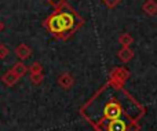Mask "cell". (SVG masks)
<instances>
[{
	"label": "cell",
	"mask_w": 157,
	"mask_h": 131,
	"mask_svg": "<svg viewBox=\"0 0 157 131\" xmlns=\"http://www.w3.org/2000/svg\"><path fill=\"white\" fill-rule=\"evenodd\" d=\"M50 33L61 40H68L84 25V19L66 2L55 7V11L43 22Z\"/></svg>",
	"instance_id": "obj_1"
},
{
	"label": "cell",
	"mask_w": 157,
	"mask_h": 131,
	"mask_svg": "<svg viewBox=\"0 0 157 131\" xmlns=\"http://www.w3.org/2000/svg\"><path fill=\"white\" fill-rule=\"evenodd\" d=\"M123 113V108L121 105L117 101H110L105 105L103 108V118L108 120H114V119H120Z\"/></svg>",
	"instance_id": "obj_2"
},
{
	"label": "cell",
	"mask_w": 157,
	"mask_h": 131,
	"mask_svg": "<svg viewBox=\"0 0 157 131\" xmlns=\"http://www.w3.org/2000/svg\"><path fill=\"white\" fill-rule=\"evenodd\" d=\"M117 58L124 64L130 62L134 58V50H131V47H121V48L117 51Z\"/></svg>",
	"instance_id": "obj_6"
},
{
	"label": "cell",
	"mask_w": 157,
	"mask_h": 131,
	"mask_svg": "<svg viewBox=\"0 0 157 131\" xmlns=\"http://www.w3.org/2000/svg\"><path fill=\"white\" fill-rule=\"evenodd\" d=\"M47 2H48L51 6H54V7H57L58 4H61V3H63V2H66V0H47Z\"/></svg>",
	"instance_id": "obj_16"
},
{
	"label": "cell",
	"mask_w": 157,
	"mask_h": 131,
	"mask_svg": "<svg viewBox=\"0 0 157 131\" xmlns=\"http://www.w3.org/2000/svg\"><path fill=\"white\" fill-rule=\"evenodd\" d=\"M117 41H119V44H121V47H130L131 44L134 43V37L131 36V33L124 32V33H121V35L119 36Z\"/></svg>",
	"instance_id": "obj_10"
},
{
	"label": "cell",
	"mask_w": 157,
	"mask_h": 131,
	"mask_svg": "<svg viewBox=\"0 0 157 131\" xmlns=\"http://www.w3.org/2000/svg\"><path fill=\"white\" fill-rule=\"evenodd\" d=\"M58 84H59L63 90H71L75 84V77L72 76L71 73L65 72V73H62L59 77H58Z\"/></svg>",
	"instance_id": "obj_4"
},
{
	"label": "cell",
	"mask_w": 157,
	"mask_h": 131,
	"mask_svg": "<svg viewBox=\"0 0 157 131\" xmlns=\"http://www.w3.org/2000/svg\"><path fill=\"white\" fill-rule=\"evenodd\" d=\"M142 11L149 17L157 15V2L156 0H145L142 4Z\"/></svg>",
	"instance_id": "obj_5"
},
{
	"label": "cell",
	"mask_w": 157,
	"mask_h": 131,
	"mask_svg": "<svg viewBox=\"0 0 157 131\" xmlns=\"http://www.w3.org/2000/svg\"><path fill=\"white\" fill-rule=\"evenodd\" d=\"M106 130L108 131H127V126H125V123L123 120L114 119V120H109Z\"/></svg>",
	"instance_id": "obj_8"
},
{
	"label": "cell",
	"mask_w": 157,
	"mask_h": 131,
	"mask_svg": "<svg viewBox=\"0 0 157 131\" xmlns=\"http://www.w3.org/2000/svg\"><path fill=\"white\" fill-rule=\"evenodd\" d=\"M102 3L106 6L108 8H114V7H117V6L121 3V0H102Z\"/></svg>",
	"instance_id": "obj_14"
},
{
	"label": "cell",
	"mask_w": 157,
	"mask_h": 131,
	"mask_svg": "<svg viewBox=\"0 0 157 131\" xmlns=\"http://www.w3.org/2000/svg\"><path fill=\"white\" fill-rule=\"evenodd\" d=\"M3 30H4V22H2V21H0V33H2Z\"/></svg>",
	"instance_id": "obj_17"
},
{
	"label": "cell",
	"mask_w": 157,
	"mask_h": 131,
	"mask_svg": "<svg viewBox=\"0 0 157 131\" xmlns=\"http://www.w3.org/2000/svg\"><path fill=\"white\" fill-rule=\"evenodd\" d=\"M14 52H15L17 58H18L19 61H26L28 58H30V55H32V50H30V47L25 43L18 44V46L15 47V50H14Z\"/></svg>",
	"instance_id": "obj_3"
},
{
	"label": "cell",
	"mask_w": 157,
	"mask_h": 131,
	"mask_svg": "<svg viewBox=\"0 0 157 131\" xmlns=\"http://www.w3.org/2000/svg\"><path fill=\"white\" fill-rule=\"evenodd\" d=\"M18 80H19V77L17 76V75L14 73L11 69H10V71H7V72H6V73L2 76V82L4 83L7 87H13L14 84H17V83H18Z\"/></svg>",
	"instance_id": "obj_7"
},
{
	"label": "cell",
	"mask_w": 157,
	"mask_h": 131,
	"mask_svg": "<svg viewBox=\"0 0 157 131\" xmlns=\"http://www.w3.org/2000/svg\"><path fill=\"white\" fill-rule=\"evenodd\" d=\"M28 71H29L30 73H41V72H43V65L36 61V62H33L32 65H29Z\"/></svg>",
	"instance_id": "obj_13"
},
{
	"label": "cell",
	"mask_w": 157,
	"mask_h": 131,
	"mask_svg": "<svg viewBox=\"0 0 157 131\" xmlns=\"http://www.w3.org/2000/svg\"><path fill=\"white\" fill-rule=\"evenodd\" d=\"M43 80H44L43 72H41V73H30V82H32V84L39 86V84H41Z\"/></svg>",
	"instance_id": "obj_12"
},
{
	"label": "cell",
	"mask_w": 157,
	"mask_h": 131,
	"mask_svg": "<svg viewBox=\"0 0 157 131\" xmlns=\"http://www.w3.org/2000/svg\"><path fill=\"white\" fill-rule=\"evenodd\" d=\"M113 79L114 80H120V84L121 83H124L125 80H127V76H128V72L125 71L124 68H117L113 71Z\"/></svg>",
	"instance_id": "obj_11"
},
{
	"label": "cell",
	"mask_w": 157,
	"mask_h": 131,
	"mask_svg": "<svg viewBox=\"0 0 157 131\" xmlns=\"http://www.w3.org/2000/svg\"><path fill=\"white\" fill-rule=\"evenodd\" d=\"M8 55V48L6 44L0 43V60H6Z\"/></svg>",
	"instance_id": "obj_15"
},
{
	"label": "cell",
	"mask_w": 157,
	"mask_h": 131,
	"mask_svg": "<svg viewBox=\"0 0 157 131\" xmlns=\"http://www.w3.org/2000/svg\"><path fill=\"white\" fill-rule=\"evenodd\" d=\"M11 71L14 72V73L17 75V76L21 79L22 76H25L26 75V72H28V66L25 65L22 61H19V62H17V64H14V66L11 68Z\"/></svg>",
	"instance_id": "obj_9"
}]
</instances>
